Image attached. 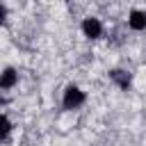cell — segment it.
<instances>
[{
  "label": "cell",
  "instance_id": "7a4b0ae2",
  "mask_svg": "<svg viewBox=\"0 0 146 146\" xmlns=\"http://www.w3.org/2000/svg\"><path fill=\"white\" fill-rule=\"evenodd\" d=\"M80 30H82V34H84L87 39H98V36L103 34V23H100L98 18H94V16H87V18L82 21Z\"/></svg>",
  "mask_w": 146,
  "mask_h": 146
},
{
  "label": "cell",
  "instance_id": "3957f363",
  "mask_svg": "<svg viewBox=\"0 0 146 146\" xmlns=\"http://www.w3.org/2000/svg\"><path fill=\"white\" fill-rule=\"evenodd\" d=\"M110 80H112L119 89H128V87L132 84V75H130L128 71H123V68H112V71H110Z\"/></svg>",
  "mask_w": 146,
  "mask_h": 146
},
{
  "label": "cell",
  "instance_id": "5b68a950",
  "mask_svg": "<svg viewBox=\"0 0 146 146\" xmlns=\"http://www.w3.org/2000/svg\"><path fill=\"white\" fill-rule=\"evenodd\" d=\"M16 82H18V73H16L11 66H7V68L2 71V78H0V87H2V89H11Z\"/></svg>",
  "mask_w": 146,
  "mask_h": 146
},
{
  "label": "cell",
  "instance_id": "8992f818",
  "mask_svg": "<svg viewBox=\"0 0 146 146\" xmlns=\"http://www.w3.org/2000/svg\"><path fill=\"white\" fill-rule=\"evenodd\" d=\"M9 132H11V121L7 119V114H2V139L5 141L9 139Z\"/></svg>",
  "mask_w": 146,
  "mask_h": 146
},
{
  "label": "cell",
  "instance_id": "6da1fadb",
  "mask_svg": "<svg viewBox=\"0 0 146 146\" xmlns=\"http://www.w3.org/2000/svg\"><path fill=\"white\" fill-rule=\"evenodd\" d=\"M84 100H87V96H84V91H82L78 84H68V87L64 89V96H62L64 110H78V107L84 105Z\"/></svg>",
  "mask_w": 146,
  "mask_h": 146
},
{
  "label": "cell",
  "instance_id": "277c9868",
  "mask_svg": "<svg viewBox=\"0 0 146 146\" xmlns=\"http://www.w3.org/2000/svg\"><path fill=\"white\" fill-rule=\"evenodd\" d=\"M128 25H130V30H135V32L146 30V11H141V9H132L130 16H128Z\"/></svg>",
  "mask_w": 146,
  "mask_h": 146
}]
</instances>
